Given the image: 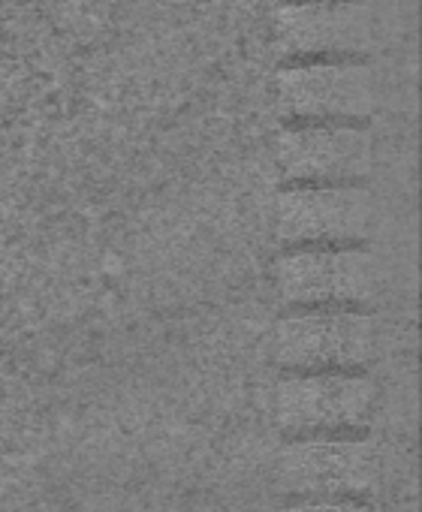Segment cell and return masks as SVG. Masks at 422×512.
Wrapping results in <instances>:
<instances>
[{
	"mask_svg": "<svg viewBox=\"0 0 422 512\" xmlns=\"http://www.w3.org/2000/svg\"><path fill=\"white\" fill-rule=\"evenodd\" d=\"M266 347L281 374L365 371L377 356L380 326L362 308H287Z\"/></svg>",
	"mask_w": 422,
	"mask_h": 512,
	"instance_id": "cell-1",
	"label": "cell"
},
{
	"mask_svg": "<svg viewBox=\"0 0 422 512\" xmlns=\"http://www.w3.org/2000/svg\"><path fill=\"white\" fill-rule=\"evenodd\" d=\"M380 389L368 371H296L275 386V422L287 437L368 431Z\"/></svg>",
	"mask_w": 422,
	"mask_h": 512,
	"instance_id": "cell-4",
	"label": "cell"
},
{
	"mask_svg": "<svg viewBox=\"0 0 422 512\" xmlns=\"http://www.w3.org/2000/svg\"><path fill=\"white\" fill-rule=\"evenodd\" d=\"M383 458L368 431L287 437L275 455V482L287 497H356L380 488Z\"/></svg>",
	"mask_w": 422,
	"mask_h": 512,
	"instance_id": "cell-3",
	"label": "cell"
},
{
	"mask_svg": "<svg viewBox=\"0 0 422 512\" xmlns=\"http://www.w3.org/2000/svg\"><path fill=\"white\" fill-rule=\"evenodd\" d=\"M374 223L377 202L362 184H287L275 196L281 247L368 244Z\"/></svg>",
	"mask_w": 422,
	"mask_h": 512,
	"instance_id": "cell-5",
	"label": "cell"
},
{
	"mask_svg": "<svg viewBox=\"0 0 422 512\" xmlns=\"http://www.w3.org/2000/svg\"><path fill=\"white\" fill-rule=\"evenodd\" d=\"M278 512H377L368 500L356 497H287Z\"/></svg>",
	"mask_w": 422,
	"mask_h": 512,
	"instance_id": "cell-7",
	"label": "cell"
},
{
	"mask_svg": "<svg viewBox=\"0 0 422 512\" xmlns=\"http://www.w3.org/2000/svg\"><path fill=\"white\" fill-rule=\"evenodd\" d=\"M278 166L290 184H359L371 169V139L350 124H299L281 133Z\"/></svg>",
	"mask_w": 422,
	"mask_h": 512,
	"instance_id": "cell-6",
	"label": "cell"
},
{
	"mask_svg": "<svg viewBox=\"0 0 422 512\" xmlns=\"http://www.w3.org/2000/svg\"><path fill=\"white\" fill-rule=\"evenodd\" d=\"M272 284L287 308H362L383 290V263L368 244L281 247Z\"/></svg>",
	"mask_w": 422,
	"mask_h": 512,
	"instance_id": "cell-2",
	"label": "cell"
}]
</instances>
